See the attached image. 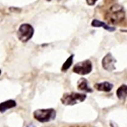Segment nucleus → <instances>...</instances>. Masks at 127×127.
<instances>
[{"label":"nucleus","instance_id":"f257e3e1","mask_svg":"<svg viewBox=\"0 0 127 127\" xmlns=\"http://www.w3.org/2000/svg\"><path fill=\"white\" fill-rule=\"evenodd\" d=\"M125 10L123 6L114 4L108 9L105 14V20L111 24H118L125 19Z\"/></svg>","mask_w":127,"mask_h":127},{"label":"nucleus","instance_id":"f03ea898","mask_svg":"<svg viewBox=\"0 0 127 127\" xmlns=\"http://www.w3.org/2000/svg\"><path fill=\"white\" fill-rule=\"evenodd\" d=\"M34 119L41 123H47L54 120L56 118V111L54 109H40L33 113Z\"/></svg>","mask_w":127,"mask_h":127},{"label":"nucleus","instance_id":"7ed1b4c3","mask_svg":"<svg viewBox=\"0 0 127 127\" xmlns=\"http://www.w3.org/2000/svg\"><path fill=\"white\" fill-rule=\"evenodd\" d=\"M87 95L77 92L65 93L61 98V101L65 105H74L85 100Z\"/></svg>","mask_w":127,"mask_h":127},{"label":"nucleus","instance_id":"20e7f679","mask_svg":"<svg viewBox=\"0 0 127 127\" xmlns=\"http://www.w3.org/2000/svg\"><path fill=\"white\" fill-rule=\"evenodd\" d=\"M34 29L29 24H22L20 26L17 32L19 40L22 43H26L30 40L34 35Z\"/></svg>","mask_w":127,"mask_h":127},{"label":"nucleus","instance_id":"39448f33","mask_svg":"<svg viewBox=\"0 0 127 127\" xmlns=\"http://www.w3.org/2000/svg\"><path fill=\"white\" fill-rule=\"evenodd\" d=\"M72 71L79 75H87L92 71V63L88 59L78 62L74 65Z\"/></svg>","mask_w":127,"mask_h":127},{"label":"nucleus","instance_id":"423d86ee","mask_svg":"<svg viewBox=\"0 0 127 127\" xmlns=\"http://www.w3.org/2000/svg\"><path fill=\"white\" fill-rule=\"evenodd\" d=\"M116 60L115 58L112 55L111 53H108L103 58L102 61V65L104 69L109 72H111L116 69Z\"/></svg>","mask_w":127,"mask_h":127},{"label":"nucleus","instance_id":"0eeeda50","mask_svg":"<svg viewBox=\"0 0 127 127\" xmlns=\"http://www.w3.org/2000/svg\"><path fill=\"white\" fill-rule=\"evenodd\" d=\"M94 88L97 90V91L109 92L113 89V85L107 81H104V82L95 83L94 85Z\"/></svg>","mask_w":127,"mask_h":127},{"label":"nucleus","instance_id":"6e6552de","mask_svg":"<svg viewBox=\"0 0 127 127\" xmlns=\"http://www.w3.org/2000/svg\"><path fill=\"white\" fill-rule=\"evenodd\" d=\"M17 105V103L14 100H8L6 101L0 103V113H4L7 110L15 107Z\"/></svg>","mask_w":127,"mask_h":127},{"label":"nucleus","instance_id":"1a4fd4ad","mask_svg":"<svg viewBox=\"0 0 127 127\" xmlns=\"http://www.w3.org/2000/svg\"><path fill=\"white\" fill-rule=\"evenodd\" d=\"M88 82L85 78H81L78 81V88L81 91L88 93L93 92V90L88 86Z\"/></svg>","mask_w":127,"mask_h":127},{"label":"nucleus","instance_id":"9d476101","mask_svg":"<svg viewBox=\"0 0 127 127\" xmlns=\"http://www.w3.org/2000/svg\"><path fill=\"white\" fill-rule=\"evenodd\" d=\"M92 26L94 27V28H103L105 30L108 31L110 32L114 31L116 30V28L114 27H111V26H109L105 24V23H104V22H102L100 20H97V19H94L92 20Z\"/></svg>","mask_w":127,"mask_h":127},{"label":"nucleus","instance_id":"9b49d317","mask_svg":"<svg viewBox=\"0 0 127 127\" xmlns=\"http://www.w3.org/2000/svg\"><path fill=\"white\" fill-rule=\"evenodd\" d=\"M116 95L118 98L120 100L125 99L127 97V85H122L118 88L116 91Z\"/></svg>","mask_w":127,"mask_h":127},{"label":"nucleus","instance_id":"f8f14e48","mask_svg":"<svg viewBox=\"0 0 127 127\" xmlns=\"http://www.w3.org/2000/svg\"><path fill=\"white\" fill-rule=\"evenodd\" d=\"M74 56V55L72 54V55H71V56L67 58V59L65 61V62L64 63L63 65H62V69H61L62 71L65 72V71H67V70L71 67V66L72 64V62H73Z\"/></svg>","mask_w":127,"mask_h":127},{"label":"nucleus","instance_id":"ddd939ff","mask_svg":"<svg viewBox=\"0 0 127 127\" xmlns=\"http://www.w3.org/2000/svg\"><path fill=\"white\" fill-rule=\"evenodd\" d=\"M98 0H86L87 4L89 6H94Z\"/></svg>","mask_w":127,"mask_h":127},{"label":"nucleus","instance_id":"4468645a","mask_svg":"<svg viewBox=\"0 0 127 127\" xmlns=\"http://www.w3.org/2000/svg\"><path fill=\"white\" fill-rule=\"evenodd\" d=\"M35 127L34 125H28V127Z\"/></svg>","mask_w":127,"mask_h":127},{"label":"nucleus","instance_id":"2eb2a0df","mask_svg":"<svg viewBox=\"0 0 127 127\" xmlns=\"http://www.w3.org/2000/svg\"><path fill=\"white\" fill-rule=\"evenodd\" d=\"M1 70L0 69V75H1Z\"/></svg>","mask_w":127,"mask_h":127},{"label":"nucleus","instance_id":"dca6fc26","mask_svg":"<svg viewBox=\"0 0 127 127\" xmlns=\"http://www.w3.org/2000/svg\"><path fill=\"white\" fill-rule=\"evenodd\" d=\"M46 1H50L51 0H46Z\"/></svg>","mask_w":127,"mask_h":127}]
</instances>
